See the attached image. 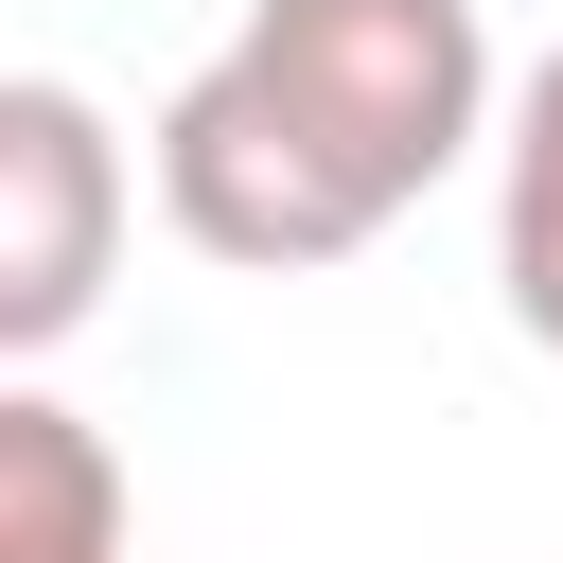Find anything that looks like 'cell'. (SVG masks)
Wrapping results in <instances>:
<instances>
[{"mask_svg": "<svg viewBox=\"0 0 563 563\" xmlns=\"http://www.w3.org/2000/svg\"><path fill=\"white\" fill-rule=\"evenodd\" d=\"M229 70L334 158V194H352L369 229H405V211L510 123L475 0H246V18H229Z\"/></svg>", "mask_w": 563, "mask_h": 563, "instance_id": "1", "label": "cell"}, {"mask_svg": "<svg viewBox=\"0 0 563 563\" xmlns=\"http://www.w3.org/2000/svg\"><path fill=\"white\" fill-rule=\"evenodd\" d=\"M141 158H158V211H176V246L194 264H246V282H317V264H352V246H387L352 194H334V158L211 53V70H176V106L141 123Z\"/></svg>", "mask_w": 563, "mask_h": 563, "instance_id": "2", "label": "cell"}, {"mask_svg": "<svg viewBox=\"0 0 563 563\" xmlns=\"http://www.w3.org/2000/svg\"><path fill=\"white\" fill-rule=\"evenodd\" d=\"M123 211H141V176H123L106 106L70 70H18L0 88V352L18 369L88 334L106 264H123Z\"/></svg>", "mask_w": 563, "mask_h": 563, "instance_id": "3", "label": "cell"}, {"mask_svg": "<svg viewBox=\"0 0 563 563\" xmlns=\"http://www.w3.org/2000/svg\"><path fill=\"white\" fill-rule=\"evenodd\" d=\"M0 563H123V457L35 369L0 387Z\"/></svg>", "mask_w": 563, "mask_h": 563, "instance_id": "4", "label": "cell"}, {"mask_svg": "<svg viewBox=\"0 0 563 563\" xmlns=\"http://www.w3.org/2000/svg\"><path fill=\"white\" fill-rule=\"evenodd\" d=\"M493 299L528 352H563V53H528L493 123Z\"/></svg>", "mask_w": 563, "mask_h": 563, "instance_id": "5", "label": "cell"}]
</instances>
